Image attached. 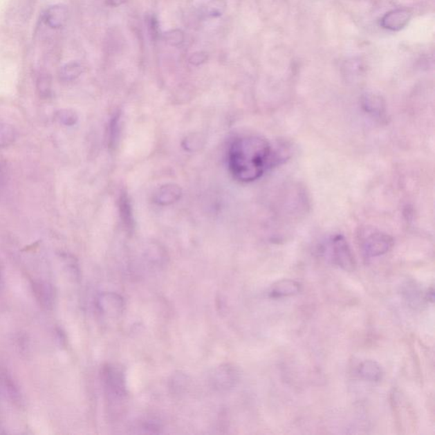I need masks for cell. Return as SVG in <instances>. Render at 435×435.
Returning <instances> with one entry per match:
<instances>
[{"instance_id": "obj_15", "label": "cell", "mask_w": 435, "mask_h": 435, "mask_svg": "<svg viewBox=\"0 0 435 435\" xmlns=\"http://www.w3.org/2000/svg\"><path fill=\"white\" fill-rule=\"evenodd\" d=\"M364 106L367 107L368 111L371 113H378V111H382V102L380 98H377L375 95H368L366 98L364 99Z\"/></svg>"}, {"instance_id": "obj_14", "label": "cell", "mask_w": 435, "mask_h": 435, "mask_svg": "<svg viewBox=\"0 0 435 435\" xmlns=\"http://www.w3.org/2000/svg\"><path fill=\"white\" fill-rule=\"evenodd\" d=\"M181 192L177 187H174V185H167L166 187H163L159 193V203H172L173 201L176 200L180 196Z\"/></svg>"}, {"instance_id": "obj_10", "label": "cell", "mask_w": 435, "mask_h": 435, "mask_svg": "<svg viewBox=\"0 0 435 435\" xmlns=\"http://www.w3.org/2000/svg\"><path fill=\"white\" fill-rule=\"evenodd\" d=\"M360 376L367 381L379 382L382 378V369L374 360H365L359 367Z\"/></svg>"}, {"instance_id": "obj_18", "label": "cell", "mask_w": 435, "mask_h": 435, "mask_svg": "<svg viewBox=\"0 0 435 435\" xmlns=\"http://www.w3.org/2000/svg\"><path fill=\"white\" fill-rule=\"evenodd\" d=\"M39 91L44 96H48L50 94V84L47 81H42L39 84Z\"/></svg>"}, {"instance_id": "obj_12", "label": "cell", "mask_w": 435, "mask_h": 435, "mask_svg": "<svg viewBox=\"0 0 435 435\" xmlns=\"http://www.w3.org/2000/svg\"><path fill=\"white\" fill-rule=\"evenodd\" d=\"M82 73V68L79 63L71 62L63 66L61 70L62 80L71 81L77 79Z\"/></svg>"}, {"instance_id": "obj_2", "label": "cell", "mask_w": 435, "mask_h": 435, "mask_svg": "<svg viewBox=\"0 0 435 435\" xmlns=\"http://www.w3.org/2000/svg\"><path fill=\"white\" fill-rule=\"evenodd\" d=\"M360 247L368 258L385 254L393 247L394 240L388 234L378 230L364 229L360 235Z\"/></svg>"}, {"instance_id": "obj_9", "label": "cell", "mask_w": 435, "mask_h": 435, "mask_svg": "<svg viewBox=\"0 0 435 435\" xmlns=\"http://www.w3.org/2000/svg\"><path fill=\"white\" fill-rule=\"evenodd\" d=\"M301 285L299 282L290 279L279 281L271 288L270 295L273 299L293 296L300 292Z\"/></svg>"}, {"instance_id": "obj_16", "label": "cell", "mask_w": 435, "mask_h": 435, "mask_svg": "<svg viewBox=\"0 0 435 435\" xmlns=\"http://www.w3.org/2000/svg\"><path fill=\"white\" fill-rule=\"evenodd\" d=\"M36 293H38L39 299L44 306H50L52 301V290L47 285L39 284Z\"/></svg>"}, {"instance_id": "obj_17", "label": "cell", "mask_w": 435, "mask_h": 435, "mask_svg": "<svg viewBox=\"0 0 435 435\" xmlns=\"http://www.w3.org/2000/svg\"><path fill=\"white\" fill-rule=\"evenodd\" d=\"M167 41L171 43L172 46H176V44H181L183 40V35L181 32L172 31L169 35H166Z\"/></svg>"}, {"instance_id": "obj_3", "label": "cell", "mask_w": 435, "mask_h": 435, "mask_svg": "<svg viewBox=\"0 0 435 435\" xmlns=\"http://www.w3.org/2000/svg\"><path fill=\"white\" fill-rule=\"evenodd\" d=\"M331 254L334 263L345 271L355 270L356 262L351 247L343 236L337 235L330 241Z\"/></svg>"}, {"instance_id": "obj_4", "label": "cell", "mask_w": 435, "mask_h": 435, "mask_svg": "<svg viewBox=\"0 0 435 435\" xmlns=\"http://www.w3.org/2000/svg\"><path fill=\"white\" fill-rule=\"evenodd\" d=\"M104 386L111 396L121 398L125 396V380L120 369L111 365H107L102 370Z\"/></svg>"}, {"instance_id": "obj_5", "label": "cell", "mask_w": 435, "mask_h": 435, "mask_svg": "<svg viewBox=\"0 0 435 435\" xmlns=\"http://www.w3.org/2000/svg\"><path fill=\"white\" fill-rule=\"evenodd\" d=\"M238 373L236 368L230 365H223L215 369L212 375L211 381L215 389L228 390L236 385Z\"/></svg>"}, {"instance_id": "obj_6", "label": "cell", "mask_w": 435, "mask_h": 435, "mask_svg": "<svg viewBox=\"0 0 435 435\" xmlns=\"http://www.w3.org/2000/svg\"><path fill=\"white\" fill-rule=\"evenodd\" d=\"M411 17L410 11L406 9H397L389 11L381 19V26L390 31H399L408 24Z\"/></svg>"}, {"instance_id": "obj_13", "label": "cell", "mask_w": 435, "mask_h": 435, "mask_svg": "<svg viewBox=\"0 0 435 435\" xmlns=\"http://www.w3.org/2000/svg\"><path fill=\"white\" fill-rule=\"evenodd\" d=\"M55 118L59 122L65 126H73L77 124V115L73 110L71 109H62L57 111L55 113Z\"/></svg>"}, {"instance_id": "obj_8", "label": "cell", "mask_w": 435, "mask_h": 435, "mask_svg": "<svg viewBox=\"0 0 435 435\" xmlns=\"http://www.w3.org/2000/svg\"><path fill=\"white\" fill-rule=\"evenodd\" d=\"M98 308L103 314L116 317L124 310V300L115 293H104L98 299Z\"/></svg>"}, {"instance_id": "obj_1", "label": "cell", "mask_w": 435, "mask_h": 435, "mask_svg": "<svg viewBox=\"0 0 435 435\" xmlns=\"http://www.w3.org/2000/svg\"><path fill=\"white\" fill-rule=\"evenodd\" d=\"M277 160L269 141L258 136L234 140L228 151L230 172L241 182L257 181Z\"/></svg>"}, {"instance_id": "obj_20", "label": "cell", "mask_w": 435, "mask_h": 435, "mask_svg": "<svg viewBox=\"0 0 435 435\" xmlns=\"http://www.w3.org/2000/svg\"><path fill=\"white\" fill-rule=\"evenodd\" d=\"M111 6H118L121 5V3L127 1V0H107Z\"/></svg>"}, {"instance_id": "obj_11", "label": "cell", "mask_w": 435, "mask_h": 435, "mask_svg": "<svg viewBox=\"0 0 435 435\" xmlns=\"http://www.w3.org/2000/svg\"><path fill=\"white\" fill-rule=\"evenodd\" d=\"M18 132L9 122L0 120V147L11 146L17 140Z\"/></svg>"}, {"instance_id": "obj_7", "label": "cell", "mask_w": 435, "mask_h": 435, "mask_svg": "<svg viewBox=\"0 0 435 435\" xmlns=\"http://www.w3.org/2000/svg\"><path fill=\"white\" fill-rule=\"evenodd\" d=\"M68 7L63 5H54L44 11L43 20L48 27L52 29H59L64 27L68 20Z\"/></svg>"}, {"instance_id": "obj_19", "label": "cell", "mask_w": 435, "mask_h": 435, "mask_svg": "<svg viewBox=\"0 0 435 435\" xmlns=\"http://www.w3.org/2000/svg\"><path fill=\"white\" fill-rule=\"evenodd\" d=\"M207 57L205 55H203V53H196L195 55H192L191 62L194 63V64H199V63H202L205 61Z\"/></svg>"}]
</instances>
